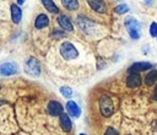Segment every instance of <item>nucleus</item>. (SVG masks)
I'll list each match as a JSON object with an SVG mask.
<instances>
[{"label": "nucleus", "mask_w": 157, "mask_h": 135, "mask_svg": "<svg viewBox=\"0 0 157 135\" xmlns=\"http://www.w3.org/2000/svg\"><path fill=\"white\" fill-rule=\"evenodd\" d=\"M125 27L132 39H139L141 36V23L134 17H128L125 20Z\"/></svg>", "instance_id": "1"}, {"label": "nucleus", "mask_w": 157, "mask_h": 135, "mask_svg": "<svg viewBox=\"0 0 157 135\" xmlns=\"http://www.w3.org/2000/svg\"><path fill=\"white\" fill-rule=\"evenodd\" d=\"M99 109L104 117H110L114 112V104L112 98L108 96H102L99 98Z\"/></svg>", "instance_id": "2"}, {"label": "nucleus", "mask_w": 157, "mask_h": 135, "mask_svg": "<svg viewBox=\"0 0 157 135\" xmlns=\"http://www.w3.org/2000/svg\"><path fill=\"white\" fill-rule=\"evenodd\" d=\"M60 54H61V56L65 60H72V59H75L78 55L76 48L71 43H69V42H64L61 44V47H60Z\"/></svg>", "instance_id": "3"}, {"label": "nucleus", "mask_w": 157, "mask_h": 135, "mask_svg": "<svg viewBox=\"0 0 157 135\" xmlns=\"http://www.w3.org/2000/svg\"><path fill=\"white\" fill-rule=\"evenodd\" d=\"M25 71L28 75H31V76H34V77L39 76V74H40V65L37 61V59H34V58L28 59L26 61V64H25Z\"/></svg>", "instance_id": "4"}, {"label": "nucleus", "mask_w": 157, "mask_h": 135, "mask_svg": "<svg viewBox=\"0 0 157 135\" xmlns=\"http://www.w3.org/2000/svg\"><path fill=\"white\" fill-rule=\"evenodd\" d=\"M17 70H18V68L15 63L7 61V63H2L0 65V75L1 76H11V75L16 74Z\"/></svg>", "instance_id": "5"}, {"label": "nucleus", "mask_w": 157, "mask_h": 135, "mask_svg": "<svg viewBox=\"0 0 157 135\" xmlns=\"http://www.w3.org/2000/svg\"><path fill=\"white\" fill-rule=\"evenodd\" d=\"M77 25H78V27H80L82 31H85L86 33H90V32L94 28V22H93L92 20L85 17V16H78V17H77Z\"/></svg>", "instance_id": "6"}, {"label": "nucleus", "mask_w": 157, "mask_h": 135, "mask_svg": "<svg viewBox=\"0 0 157 135\" xmlns=\"http://www.w3.org/2000/svg\"><path fill=\"white\" fill-rule=\"evenodd\" d=\"M152 69V64L151 63H147V61H137V63H134L130 68H129V72H141V71H145V70H150Z\"/></svg>", "instance_id": "7"}, {"label": "nucleus", "mask_w": 157, "mask_h": 135, "mask_svg": "<svg viewBox=\"0 0 157 135\" xmlns=\"http://www.w3.org/2000/svg\"><path fill=\"white\" fill-rule=\"evenodd\" d=\"M141 82H142V79H141V76H140L137 72H131V74L128 76V79H126V85H128V87H130V88L139 87V86L141 85Z\"/></svg>", "instance_id": "8"}, {"label": "nucleus", "mask_w": 157, "mask_h": 135, "mask_svg": "<svg viewBox=\"0 0 157 135\" xmlns=\"http://www.w3.org/2000/svg\"><path fill=\"white\" fill-rule=\"evenodd\" d=\"M58 23L60 25V27H61L64 31H69V32L74 31V25H72L71 20H70L67 16H65V15H60V16L58 17Z\"/></svg>", "instance_id": "9"}, {"label": "nucleus", "mask_w": 157, "mask_h": 135, "mask_svg": "<svg viewBox=\"0 0 157 135\" xmlns=\"http://www.w3.org/2000/svg\"><path fill=\"white\" fill-rule=\"evenodd\" d=\"M48 112L50 115H54V117L60 115L63 113V106L56 101H50L48 103Z\"/></svg>", "instance_id": "10"}, {"label": "nucleus", "mask_w": 157, "mask_h": 135, "mask_svg": "<svg viewBox=\"0 0 157 135\" xmlns=\"http://www.w3.org/2000/svg\"><path fill=\"white\" fill-rule=\"evenodd\" d=\"M66 109H67L69 115H71L72 118H78L80 114H81L80 107H78L74 101H69V102L66 103Z\"/></svg>", "instance_id": "11"}, {"label": "nucleus", "mask_w": 157, "mask_h": 135, "mask_svg": "<svg viewBox=\"0 0 157 135\" xmlns=\"http://www.w3.org/2000/svg\"><path fill=\"white\" fill-rule=\"evenodd\" d=\"M88 5L97 12H101V14H104L107 11V6L104 4L103 0H87Z\"/></svg>", "instance_id": "12"}, {"label": "nucleus", "mask_w": 157, "mask_h": 135, "mask_svg": "<svg viewBox=\"0 0 157 135\" xmlns=\"http://www.w3.org/2000/svg\"><path fill=\"white\" fill-rule=\"evenodd\" d=\"M60 126H61V129H63L65 133H69V131L71 130V128H72L71 119H70L69 115L65 114V113H61V114H60Z\"/></svg>", "instance_id": "13"}, {"label": "nucleus", "mask_w": 157, "mask_h": 135, "mask_svg": "<svg viewBox=\"0 0 157 135\" xmlns=\"http://www.w3.org/2000/svg\"><path fill=\"white\" fill-rule=\"evenodd\" d=\"M34 25H36V28H37V29H42V28L47 27V26L49 25V18H48V16L44 15V14L38 15L37 18H36V21H34Z\"/></svg>", "instance_id": "14"}, {"label": "nucleus", "mask_w": 157, "mask_h": 135, "mask_svg": "<svg viewBox=\"0 0 157 135\" xmlns=\"http://www.w3.org/2000/svg\"><path fill=\"white\" fill-rule=\"evenodd\" d=\"M11 17L15 23H20L21 18H22V10L15 4L11 5Z\"/></svg>", "instance_id": "15"}, {"label": "nucleus", "mask_w": 157, "mask_h": 135, "mask_svg": "<svg viewBox=\"0 0 157 135\" xmlns=\"http://www.w3.org/2000/svg\"><path fill=\"white\" fill-rule=\"evenodd\" d=\"M42 4L44 5V7L49 12H52V14H59V9H58V6L55 5V2L53 0H42Z\"/></svg>", "instance_id": "16"}, {"label": "nucleus", "mask_w": 157, "mask_h": 135, "mask_svg": "<svg viewBox=\"0 0 157 135\" xmlns=\"http://www.w3.org/2000/svg\"><path fill=\"white\" fill-rule=\"evenodd\" d=\"M156 81H157V70H151L145 77V83L147 86H152L153 83H156Z\"/></svg>", "instance_id": "17"}, {"label": "nucleus", "mask_w": 157, "mask_h": 135, "mask_svg": "<svg viewBox=\"0 0 157 135\" xmlns=\"http://www.w3.org/2000/svg\"><path fill=\"white\" fill-rule=\"evenodd\" d=\"M61 4L67 10H77L78 9V1L77 0H61Z\"/></svg>", "instance_id": "18"}, {"label": "nucleus", "mask_w": 157, "mask_h": 135, "mask_svg": "<svg viewBox=\"0 0 157 135\" xmlns=\"http://www.w3.org/2000/svg\"><path fill=\"white\" fill-rule=\"evenodd\" d=\"M114 11H115L118 15H123V14H126V12L129 11V6H128L126 4H120V5L115 6Z\"/></svg>", "instance_id": "19"}, {"label": "nucleus", "mask_w": 157, "mask_h": 135, "mask_svg": "<svg viewBox=\"0 0 157 135\" xmlns=\"http://www.w3.org/2000/svg\"><path fill=\"white\" fill-rule=\"evenodd\" d=\"M60 92H61V94H63L64 97H66V98H70V97L72 96V90H71L70 87H66V86H63V87L60 88Z\"/></svg>", "instance_id": "20"}, {"label": "nucleus", "mask_w": 157, "mask_h": 135, "mask_svg": "<svg viewBox=\"0 0 157 135\" xmlns=\"http://www.w3.org/2000/svg\"><path fill=\"white\" fill-rule=\"evenodd\" d=\"M150 34L152 37H157V23L156 22L151 23V26H150Z\"/></svg>", "instance_id": "21"}, {"label": "nucleus", "mask_w": 157, "mask_h": 135, "mask_svg": "<svg viewBox=\"0 0 157 135\" xmlns=\"http://www.w3.org/2000/svg\"><path fill=\"white\" fill-rule=\"evenodd\" d=\"M104 135H119V133L114 129V128H108L104 133Z\"/></svg>", "instance_id": "22"}, {"label": "nucleus", "mask_w": 157, "mask_h": 135, "mask_svg": "<svg viewBox=\"0 0 157 135\" xmlns=\"http://www.w3.org/2000/svg\"><path fill=\"white\" fill-rule=\"evenodd\" d=\"M155 99L157 101V85H156V88H155Z\"/></svg>", "instance_id": "23"}, {"label": "nucleus", "mask_w": 157, "mask_h": 135, "mask_svg": "<svg viewBox=\"0 0 157 135\" xmlns=\"http://www.w3.org/2000/svg\"><path fill=\"white\" fill-rule=\"evenodd\" d=\"M17 2H18L20 5H22V4H25V0H17Z\"/></svg>", "instance_id": "24"}, {"label": "nucleus", "mask_w": 157, "mask_h": 135, "mask_svg": "<svg viewBox=\"0 0 157 135\" xmlns=\"http://www.w3.org/2000/svg\"><path fill=\"white\" fill-rule=\"evenodd\" d=\"M80 135H86V134H80Z\"/></svg>", "instance_id": "25"}]
</instances>
